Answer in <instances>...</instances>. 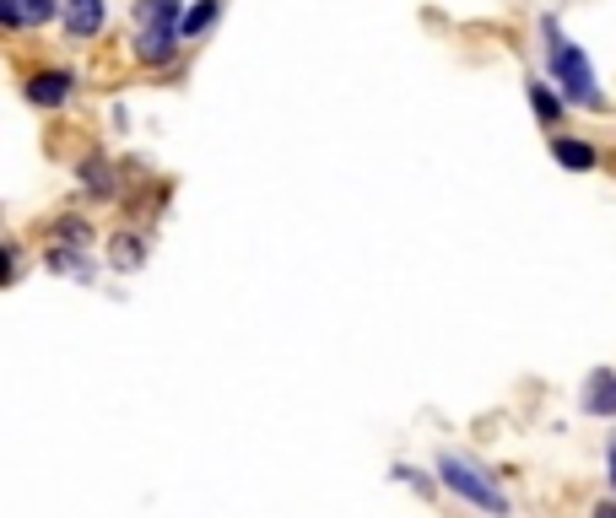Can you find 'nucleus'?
<instances>
[{"instance_id": "obj_1", "label": "nucleus", "mask_w": 616, "mask_h": 518, "mask_svg": "<svg viewBox=\"0 0 616 518\" xmlns=\"http://www.w3.org/2000/svg\"><path fill=\"white\" fill-rule=\"evenodd\" d=\"M541 33H546V65H552V77L563 81V98L578 103V109H600L606 98H600V81L589 71L584 49L557 28V17H541Z\"/></svg>"}, {"instance_id": "obj_2", "label": "nucleus", "mask_w": 616, "mask_h": 518, "mask_svg": "<svg viewBox=\"0 0 616 518\" xmlns=\"http://www.w3.org/2000/svg\"><path fill=\"white\" fill-rule=\"evenodd\" d=\"M438 476H444V486L460 491L465 502H476L482 514L508 518V497H503V491L493 486V476H487L482 465H471L465 454H438Z\"/></svg>"}, {"instance_id": "obj_3", "label": "nucleus", "mask_w": 616, "mask_h": 518, "mask_svg": "<svg viewBox=\"0 0 616 518\" xmlns=\"http://www.w3.org/2000/svg\"><path fill=\"white\" fill-rule=\"evenodd\" d=\"M135 22H141V33H179L184 11H179V0H135Z\"/></svg>"}, {"instance_id": "obj_4", "label": "nucleus", "mask_w": 616, "mask_h": 518, "mask_svg": "<svg viewBox=\"0 0 616 518\" xmlns=\"http://www.w3.org/2000/svg\"><path fill=\"white\" fill-rule=\"evenodd\" d=\"M71 87H77L71 71H39V77L28 81V98H33L39 109H54V103H65V98H71Z\"/></svg>"}, {"instance_id": "obj_5", "label": "nucleus", "mask_w": 616, "mask_h": 518, "mask_svg": "<svg viewBox=\"0 0 616 518\" xmlns=\"http://www.w3.org/2000/svg\"><path fill=\"white\" fill-rule=\"evenodd\" d=\"M103 28V0H65V33L71 39H92Z\"/></svg>"}, {"instance_id": "obj_6", "label": "nucleus", "mask_w": 616, "mask_h": 518, "mask_svg": "<svg viewBox=\"0 0 616 518\" xmlns=\"http://www.w3.org/2000/svg\"><path fill=\"white\" fill-rule=\"evenodd\" d=\"M584 410L589 416H616V373H589V384H584Z\"/></svg>"}, {"instance_id": "obj_7", "label": "nucleus", "mask_w": 616, "mask_h": 518, "mask_svg": "<svg viewBox=\"0 0 616 518\" xmlns=\"http://www.w3.org/2000/svg\"><path fill=\"white\" fill-rule=\"evenodd\" d=\"M43 265H49L54 276L92 281V265H87V248H77V243H60V248H49V254H43Z\"/></svg>"}, {"instance_id": "obj_8", "label": "nucleus", "mask_w": 616, "mask_h": 518, "mask_svg": "<svg viewBox=\"0 0 616 518\" xmlns=\"http://www.w3.org/2000/svg\"><path fill=\"white\" fill-rule=\"evenodd\" d=\"M135 54H141L147 65H173V54H179V33H141Z\"/></svg>"}, {"instance_id": "obj_9", "label": "nucleus", "mask_w": 616, "mask_h": 518, "mask_svg": "<svg viewBox=\"0 0 616 518\" xmlns=\"http://www.w3.org/2000/svg\"><path fill=\"white\" fill-rule=\"evenodd\" d=\"M552 158L563 162V167H574V173H589L595 167V146H584V141H552Z\"/></svg>"}, {"instance_id": "obj_10", "label": "nucleus", "mask_w": 616, "mask_h": 518, "mask_svg": "<svg viewBox=\"0 0 616 518\" xmlns=\"http://www.w3.org/2000/svg\"><path fill=\"white\" fill-rule=\"evenodd\" d=\"M216 17H222V0H201L195 11H184V28H179V39H195V33H205Z\"/></svg>"}, {"instance_id": "obj_11", "label": "nucleus", "mask_w": 616, "mask_h": 518, "mask_svg": "<svg viewBox=\"0 0 616 518\" xmlns=\"http://www.w3.org/2000/svg\"><path fill=\"white\" fill-rule=\"evenodd\" d=\"M531 103H535V120H541V124H557V120H563V98H557L546 81H535V87H531Z\"/></svg>"}, {"instance_id": "obj_12", "label": "nucleus", "mask_w": 616, "mask_h": 518, "mask_svg": "<svg viewBox=\"0 0 616 518\" xmlns=\"http://www.w3.org/2000/svg\"><path fill=\"white\" fill-rule=\"evenodd\" d=\"M141 254H147V243L141 238H114V271H135V265H141Z\"/></svg>"}, {"instance_id": "obj_13", "label": "nucleus", "mask_w": 616, "mask_h": 518, "mask_svg": "<svg viewBox=\"0 0 616 518\" xmlns=\"http://www.w3.org/2000/svg\"><path fill=\"white\" fill-rule=\"evenodd\" d=\"M82 184H92V190H98V195H109V190H114V184H109V162H87L82 167Z\"/></svg>"}, {"instance_id": "obj_14", "label": "nucleus", "mask_w": 616, "mask_h": 518, "mask_svg": "<svg viewBox=\"0 0 616 518\" xmlns=\"http://www.w3.org/2000/svg\"><path fill=\"white\" fill-rule=\"evenodd\" d=\"M60 238L77 243V248H87V243H92V227H87L82 216H65V222H60Z\"/></svg>"}, {"instance_id": "obj_15", "label": "nucleus", "mask_w": 616, "mask_h": 518, "mask_svg": "<svg viewBox=\"0 0 616 518\" xmlns=\"http://www.w3.org/2000/svg\"><path fill=\"white\" fill-rule=\"evenodd\" d=\"M0 22H6V28H22V22H28V6H22V0H0Z\"/></svg>"}, {"instance_id": "obj_16", "label": "nucleus", "mask_w": 616, "mask_h": 518, "mask_svg": "<svg viewBox=\"0 0 616 518\" xmlns=\"http://www.w3.org/2000/svg\"><path fill=\"white\" fill-rule=\"evenodd\" d=\"M22 6H28V22H49L60 11V0H22Z\"/></svg>"}, {"instance_id": "obj_17", "label": "nucleus", "mask_w": 616, "mask_h": 518, "mask_svg": "<svg viewBox=\"0 0 616 518\" xmlns=\"http://www.w3.org/2000/svg\"><path fill=\"white\" fill-rule=\"evenodd\" d=\"M395 480H406V486H416V491H427V497H433V480L422 476V470H411V465H395Z\"/></svg>"}, {"instance_id": "obj_18", "label": "nucleus", "mask_w": 616, "mask_h": 518, "mask_svg": "<svg viewBox=\"0 0 616 518\" xmlns=\"http://www.w3.org/2000/svg\"><path fill=\"white\" fill-rule=\"evenodd\" d=\"M595 518H616V508H612V502H600V508H595Z\"/></svg>"}, {"instance_id": "obj_19", "label": "nucleus", "mask_w": 616, "mask_h": 518, "mask_svg": "<svg viewBox=\"0 0 616 518\" xmlns=\"http://www.w3.org/2000/svg\"><path fill=\"white\" fill-rule=\"evenodd\" d=\"M612 486H616V443H612Z\"/></svg>"}]
</instances>
